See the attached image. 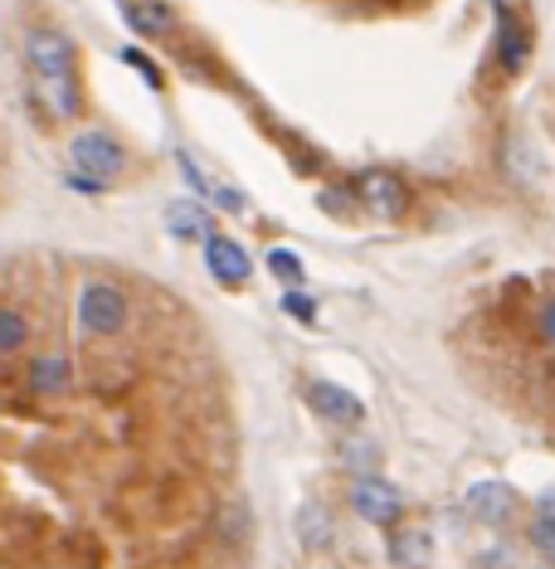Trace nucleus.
Returning <instances> with one entry per match:
<instances>
[{
    "label": "nucleus",
    "instance_id": "nucleus-1",
    "mask_svg": "<svg viewBox=\"0 0 555 569\" xmlns=\"http://www.w3.org/2000/svg\"><path fill=\"white\" fill-rule=\"evenodd\" d=\"M74 316H78V332L93 336V341H108V336H122L132 322V302L118 282L108 278H93L78 288V302H74Z\"/></svg>",
    "mask_w": 555,
    "mask_h": 569
},
{
    "label": "nucleus",
    "instance_id": "nucleus-2",
    "mask_svg": "<svg viewBox=\"0 0 555 569\" xmlns=\"http://www.w3.org/2000/svg\"><path fill=\"white\" fill-rule=\"evenodd\" d=\"M69 166L84 170V176L103 180V186H112V180L127 170V146L118 142L108 127H84L69 136Z\"/></svg>",
    "mask_w": 555,
    "mask_h": 569
},
{
    "label": "nucleus",
    "instance_id": "nucleus-3",
    "mask_svg": "<svg viewBox=\"0 0 555 569\" xmlns=\"http://www.w3.org/2000/svg\"><path fill=\"white\" fill-rule=\"evenodd\" d=\"M25 64L35 78H74V40L54 25H35L25 34Z\"/></svg>",
    "mask_w": 555,
    "mask_h": 569
},
{
    "label": "nucleus",
    "instance_id": "nucleus-4",
    "mask_svg": "<svg viewBox=\"0 0 555 569\" xmlns=\"http://www.w3.org/2000/svg\"><path fill=\"white\" fill-rule=\"evenodd\" d=\"M351 506H356V516L370 521V526H400V516H404V497L395 492L385 477H356Z\"/></svg>",
    "mask_w": 555,
    "mask_h": 569
},
{
    "label": "nucleus",
    "instance_id": "nucleus-5",
    "mask_svg": "<svg viewBox=\"0 0 555 569\" xmlns=\"http://www.w3.org/2000/svg\"><path fill=\"white\" fill-rule=\"evenodd\" d=\"M356 196L366 204L376 220H400L404 204H410V190H404L400 176H390V170H366V176L356 180Z\"/></svg>",
    "mask_w": 555,
    "mask_h": 569
},
{
    "label": "nucleus",
    "instance_id": "nucleus-6",
    "mask_svg": "<svg viewBox=\"0 0 555 569\" xmlns=\"http://www.w3.org/2000/svg\"><path fill=\"white\" fill-rule=\"evenodd\" d=\"M206 268H210V278L220 282V288H244V282L254 278V264H248L244 244L240 238H230V234H210L206 238Z\"/></svg>",
    "mask_w": 555,
    "mask_h": 569
},
{
    "label": "nucleus",
    "instance_id": "nucleus-7",
    "mask_svg": "<svg viewBox=\"0 0 555 569\" xmlns=\"http://www.w3.org/2000/svg\"><path fill=\"white\" fill-rule=\"evenodd\" d=\"M25 384H30V394H40V400H59V394L74 390V360L59 356V350H40V356H30V366H25Z\"/></svg>",
    "mask_w": 555,
    "mask_h": 569
},
{
    "label": "nucleus",
    "instance_id": "nucleus-8",
    "mask_svg": "<svg viewBox=\"0 0 555 569\" xmlns=\"http://www.w3.org/2000/svg\"><path fill=\"white\" fill-rule=\"evenodd\" d=\"M308 404H312L317 419H326V424H360V414H366L356 394L342 390V384H332V380H312Z\"/></svg>",
    "mask_w": 555,
    "mask_h": 569
},
{
    "label": "nucleus",
    "instance_id": "nucleus-9",
    "mask_svg": "<svg viewBox=\"0 0 555 569\" xmlns=\"http://www.w3.org/2000/svg\"><path fill=\"white\" fill-rule=\"evenodd\" d=\"M468 511L482 526H502L517 511V492L507 482H478V487H468Z\"/></svg>",
    "mask_w": 555,
    "mask_h": 569
},
{
    "label": "nucleus",
    "instance_id": "nucleus-10",
    "mask_svg": "<svg viewBox=\"0 0 555 569\" xmlns=\"http://www.w3.org/2000/svg\"><path fill=\"white\" fill-rule=\"evenodd\" d=\"M122 15L142 40H162V34L176 30V10L166 0H122Z\"/></svg>",
    "mask_w": 555,
    "mask_h": 569
},
{
    "label": "nucleus",
    "instance_id": "nucleus-11",
    "mask_svg": "<svg viewBox=\"0 0 555 569\" xmlns=\"http://www.w3.org/2000/svg\"><path fill=\"white\" fill-rule=\"evenodd\" d=\"M166 230H171V238H180V244H206V238L214 234L210 214L200 210L196 200H171L166 204Z\"/></svg>",
    "mask_w": 555,
    "mask_h": 569
},
{
    "label": "nucleus",
    "instance_id": "nucleus-12",
    "mask_svg": "<svg viewBox=\"0 0 555 569\" xmlns=\"http://www.w3.org/2000/svg\"><path fill=\"white\" fill-rule=\"evenodd\" d=\"M531 54V40H526V25L512 15V10H502V34H497V64L507 68V74H521V64H526Z\"/></svg>",
    "mask_w": 555,
    "mask_h": 569
},
{
    "label": "nucleus",
    "instance_id": "nucleus-13",
    "mask_svg": "<svg viewBox=\"0 0 555 569\" xmlns=\"http://www.w3.org/2000/svg\"><path fill=\"white\" fill-rule=\"evenodd\" d=\"M35 98L49 118H78V78H35Z\"/></svg>",
    "mask_w": 555,
    "mask_h": 569
},
{
    "label": "nucleus",
    "instance_id": "nucleus-14",
    "mask_svg": "<svg viewBox=\"0 0 555 569\" xmlns=\"http://www.w3.org/2000/svg\"><path fill=\"white\" fill-rule=\"evenodd\" d=\"M390 560L400 565V569H424L429 560H434V540H429V531H419V526L395 531V540H390Z\"/></svg>",
    "mask_w": 555,
    "mask_h": 569
},
{
    "label": "nucleus",
    "instance_id": "nucleus-15",
    "mask_svg": "<svg viewBox=\"0 0 555 569\" xmlns=\"http://www.w3.org/2000/svg\"><path fill=\"white\" fill-rule=\"evenodd\" d=\"M30 346V316L0 302V356H20Z\"/></svg>",
    "mask_w": 555,
    "mask_h": 569
},
{
    "label": "nucleus",
    "instance_id": "nucleus-16",
    "mask_svg": "<svg viewBox=\"0 0 555 569\" xmlns=\"http://www.w3.org/2000/svg\"><path fill=\"white\" fill-rule=\"evenodd\" d=\"M298 540L308 545V550H322V545L332 540V516H326V506L308 502L298 511Z\"/></svg>",
    "mask_w": 555,
    "mask_h": 569
},
{
    "label": "nucleus",
    "instance_id": "nucleus-17",
    "mask_svg": "<svg viewBox=\"0 0 555 569\" xmlns=\"http://www.w3.org/2000/svg\"><path fill=\"white\" fill-rule=\"evenodd\" d=\"M268 272H274L278 282H288V288H302V278H308V268H302V258L292 254V248H268Z\"/></svg>",
    "mask_w": 555,
    "mask_h": 569
},
{
    "label": "nucleus",
    "instance_id": "nucleus-18",
    "mask_svg": "<svg viewBox=\"0 0 555 569\" xmlns=\"http://www.w3.org/2000/svg\"><path fill=\"white\" fill-rule=\"evenodd\" d=\"M176 170H180V180H186V186H190V196H206V200H210L214 176H210V170L196 161V156H190V152H176Z\"/></svg>",
    "mask_w": 555,
    "mask_h": 569
},
{
    "label": "nucleus",
    "instance_id": "nucleus-19",
    "mask_svg": "<svg viewBox=\"0 0 555 569\" xmlns=\"http://www.w3.org/2000/svg\"><path fill=\"white\" fill-rule=\"evenodd\" d=\"M346 468L351 472H360V477H376V468H380V448L376 443H366V438H356V443H346Z\"/></svg>",
    "mask_w": 555,
    "mask_h": 569
},
{
    "label": "nucleus",
    "instance_id": "nucleus-20",
    "mask_svg": "<svg viewBox=\"0 0 555 569\" xmlns=\"http://www.w3.org/2000/svg\"><path fill=\"white\" fill-rule=\"evenodd\" d=\"M282 312H288L292 322H317V302L308 298V292H298V288L282 292Z\"/></svg>",
    "mask_w": 555,
    "mask_h": 569
},
{
    "label": "nucleus",
    "instance_id": "nucleus-21",
    "mask_svg": "<svg viewBox=\"0 0 555 569\" xmlns=\"http://www.w3.org/2000/svg\"><path fill=\"white\" fill-rule=\"evenodd\" d=\"M531 545L555 565V516H536L531 521Z\"/></svg>",
    "mask_w": 555,
    "mask_h": 569
},
{
    "label": "nucleus",
    "instance_id": "nucleus-22",
    "mask_svg": "<svg viewBox=\"0 0 555 569\" xmlns=\"http://www.w3.org/2000/svg\"><path fill=\"white\" fill-rule=\"evenodd\" d=\"M210 200H214V204H220V210H224V214H244V204H248V200H244V190H240V186H224V180H214Z\"/></svg>",
    "mask_w": 555,
    "mask_h": 569
},
{
    "label": "nucleus",
    "instance_id": "nucleus-23",
    "mask_svg": "<svg viewBox=\"0 0 555 569\" xmlns=\"http://www.w3.org/2000/svg\"><path fill=\"white\" fill-rule=\"evenodd\" d=\"M536 336L546 341V346H555V292L541 302V312H536Z\"/></svg>",
    "mask_w": 555,
    "mask_h": 569
},
{
    "label": "nucleus",
    "instance_id": "nucleus-24",
    "mask_svg": "<svg viewBox=\"0 0 555 569\" xmlns=\"http://www.w3.org/2000/svg\"><path fill=\"white\" fill-rule=\"evenodd\" d=\"M536 516H555V492H546V497L536 502Z\"/></svg>",
    "mask_w": 555,
    "mask_h": 569
}]
</instances>
